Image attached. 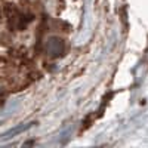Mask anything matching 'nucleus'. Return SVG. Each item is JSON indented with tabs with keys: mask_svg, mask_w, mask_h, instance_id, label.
<instances>
[{
	"mask_svg": "<svg viewBox=\"0 0 148 148\" xmlns=\"http://www.w3.org/2000/svg\"><path fill=\"white\" fill-rule=\"evenodd\" d=\"M28 127H31V125L18 126V127H15V129H10L9 132H6V133H3V135H2V138H10L12 135H16V133H19V132H24V130H27Z\"/></svg>",
	"mask_w": 148,
	"mask_h": 148,
	"instance_id": "1",
	"label": "nucleus"
}]
</instances>
